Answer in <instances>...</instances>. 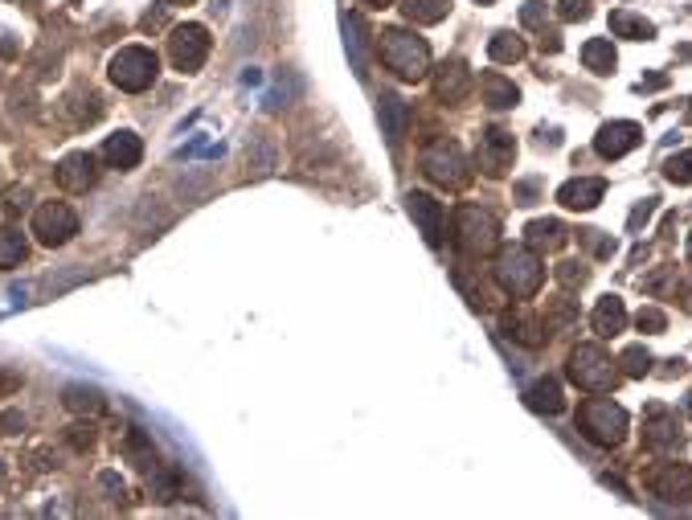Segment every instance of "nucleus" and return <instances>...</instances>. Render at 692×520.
I'll return each instance as SVG.
<instances>
[{
	"label": "nucleus",
	"instance_id": "nucleus-39",
	"mask_svg": "<svg viewBox=\"0 0 692 520\" xmlns=\"http://www.w3.org/2000/svg\"><path fill=\"white\" fill-rule=\"evenodd\" d=\"M577 242H586V246H590L598 258H610V255H615V238H602L598 230H577Z\"/></svg>",
	"mask_w": 692,
	"mask_h": 520
},
{
	"label": "nucleus",
	"instance_id": "nucleus-35",
	"mask_svg": "<svg viewBox=\"0 0 692 520\" xmlns=\"http://www.w3.org/2000/svg\"><path fill=\"white\" fill-rule=\"evenodd\" d=\"M618 365H623L627 377H647V373H651V353H647V348H639V345H631V348H623Z\"/></svg>",
	"mask_w": 692,
	"mask_h": 520
},
{
	"label": "nucleus",
	"instance_id": "nucleus-51",
	"mask_svg": "<svg viewBox=\"0 0 692 520\" xmlns=\"http://www.w3.org/2000/svg\"><path fill=\"white\" fill-rule=\"evenodd\" d=\"M168 5H193V0H168Z\"/></svg>",
	"mask_w": 692,
	"mask_h": 520
},
{
	"label": "nucleus",
	"instance_id": "nucleus-4",
	"mask_svg": "<svg viewBox=\"0 0 692 520\" xmlns=\"http://www.w3.org/2000/svg\"><path fill=\"white\" fill-rule=\"evenodd\" d=\"M496 242H500V217L484 205H459L455 209V246L463 255L479 258V255H492Z\"/></svg>",
	"mask_w": 692,
	"mask_h": 520
},
{
	"label": "nucleus",
	"instance_id": "nucleus-40",
	"mask_svg": "<svg viewBox=\"0 0 692 520\" xmlns=\"http://www.w3.org/2000/svg\"><path fill=\"white\" fill-rule=\"evenodd\" d=\"M635 324H639V332H664L667 328V315L659 312V307H639Z\"/></svg>",
	"mask_w": 692,
	"mask_h": 520
},
{
	"label": "nucleus",
	"instance_id": "nucleus-30",
	"mask_svg": "<svg viewBox=\"0 0 692 520\" xmlns=\"http://www.w3.org/2000/svg\"><path fill=\"white\" fill-rule=\"evenodd\" d=\"M62 402H66V410H75V414H99L103 410V394L91 385H70L66 394H62Z\"/></svg>",
	"mask_w": 692,
	"mask_h": 520
},
{
	"label": "nucleus",
	"instance_id": "nucleus-21",
	"mask_svg": "<svg viewBox=\"0 0 692 520\" xmlns=\"http://www.w3.org/2000/svg\"><path fill=\"white\" fill-rule=\"evenodd\" d=\"M590 324H594V332H598L602 340L618 336V332L627 328V307H623V299H618V295H602L598 307H594V315H590Z\"/></svg>",
	"mask_w": 692,
	"mask_h": 520
},
{
	"label": "nucleus",
	"instance_id": "nucleus-1",
	"mask_svg": "<svg viewBox=\"0 0 692 520\" xmlns=\"http://www.w3.org/2000/svg\"><path fill=\"white\" fill-rule=\"evenodd\" d=\"M496 283H500L504 295L512 299H533L545 283V263L533 246H504L496 255V266H492Z\"/></svg>",
	"mask_w": 692,
	"mask_h": 520
},
{
	"label": "nucleus",
	"instance_id": "nucleus-20",
	"mask_svg": "<svg viewBox=\"0 0 692 520\" xmlns=\"http://www.w3.org/2000/svg\"><path fill=\"white\" fill-rule=\"evenodd\" d=\"M103 156H107V165H111V168H119V173H127V168H135V165H140V156H144V144H140V135H132V132H119V135H111V140L103 144Z\"/></svg>",
	"mask_w": 692,
	"mask_h": 520
},
{
	"label": "nucleus",
	"instance_id": "nucleus-26",
	"mask_svg": "<svg viewBox=\"0 0 692 520\" xmlns=\"http://www.w3.org/2000/svg\"><path fill=\"white\" fill-rule=\"evenodd\" d=\"M582 62H586V70H594V75H610L615 62H618L610 37H590V42L582 45Z\"/></svg>",
	"mask_w": 692,
	"mask_h": 520
},
{
	"label": "nucleus",
	"instance_id": "nucleus-19",
	"mask_svg": "<svg viewBox=\"0 0 692 520\" xmlns=\"http://www.w3.org/2000/svg\"><path fill=\"white\" fill-rule=\"evenodd\" d=\"M377 119H381V132H386L389 144H397L406 135V127H410V103L402 99V95H381L377 99Z\"/></svg>",
	"mask_w": 692,
	"mask_h": 520
},
{
	"label": "nucleus",
	"instance_id": "nucleus-50",
	"mask_svg": "<svg viewBox=\"0 0 692 520\" xmlns=\"http://www.w3.org/2000/svg\"><path fill=\"white\" fill-rule=\"evenodd\" d=\"M684 410H688V414H692V394H688V397H684Z\"/></svg>",
	"mask_w": 692,
	"mask_h": 520
},
{
	"label": "nucleus",
	"instance_id": "nucleus-44",
	"mask_svg": "<svg viewBox=\"0 0 692 520\" xmlns=\"http://www.w3.org/2000/svg\"><path fill=\"white\" fill-rule=\"evenodd\" d=\"M537 193H541V185H537V181H520L516 189H512V197H516V205H533Z\"/></svg>",
	"mask_w": 692,
	"mask_h": 520
},
{
	"label": "nucleus",
	"instance_id": "nucleus-45",
	"mask_svg": "<svg viewBox=\"0 0 692 520\" xmlns=\"http://www.w3.org/2000/svg\"><path fill=\"white\" fill-rule=\"evenodd\" d=\"M664 83H667L664 75H651V78H643V83L635 86V91H659V86H664Z\"/></svg>",
	"mask_w": 692,
	"mask_h": 520
},
{
	"label": "nucleus",
	"instance_id": "nucleus-46",
	"mask_svg": "<svg viewBox=\"0 0 692 520\" xmlns=\"http://www.w3.org/2000/svg\"><path fill=\"white\" fill-rule=\"evenodd\" d=\"M541 50L557 54V50H561V37H557V34H545V37H541Z\"/></svg>",
	"mask_w": 692,
	"mask_h": 520
},
{
	"label": "nucleus",
	"instance_id": "nucleus-37",
	"mask_svg": "<svg viewBox=\"0 0 692 520\" xmlns=\"http://www.w3.org/2000/svg\"><path fill=\"white\" fill-rule=\"evenodd\" d=\"M557 279H561V287H582V283L590 279V271H586L577 258H566V263H557Z\"/></svg>",
	"mask_w": 692,
	"mask_h": 520
},
{
	"label": "nucleus",
	"instance_id": "nucleus-3",
	"mask_svg": "<svg viewBox=\"0 0 692 520\" xmlns=\"http://www.w3.org/2000/svg\"><path fill=\"white\" fill-rule=\"evenodd\" d=\"M566 373L586 394H610L618 385V361H610V353L602 345H577L569 353Z\"/></svg>",
	"mask_w": 692,
	"mask_h": 520
},
{
	"label": "nucleus",
	"instance_id": "nucleus-16",
	"mask_svg": "<svg viewBox=\"0 0 692 520\" xmlns=\"http://www.w3.org/2000/svg\"><path fill=\"white\" fill-rule=\"evenodd\" d=\"M95 176H99V173H95V156H91V152H70V156L54 168V181H58L66 193H86L95 185Z\"/></svg>",
	"mask_w": 692,
	"mask_h": 520
},
{
	"label": "nucleus",
	"instance_id": "nucleus-9",
	"mask_svg": "<svg viewBox=\"0 0 692 520\" xmlns=\"http://www.w3.org/2000/svg\"><path fill=\"white\" fill-rule=\"evenodd\" d=\"M643 446H647V451H680L684 430H680L676 410H667V405H659V402L647 405V414H643Z\"/></svg>",
	"mask_w": 692,
	"mask_h": 520
},
{
	"label": "nucleus",
	"instance_id": "nucleus-14",
	"mask_svg": "<svg viewBox=\"0 0 692 520\" xmlns=\"http://www.w3.org/2000/svg\"><path fill=\"white\" fill-rule=\"evenodd\" d=\"M639 140H643V127L631 124V119H618V124H607L594 135V152H598L602 160H618L631 148H639Z\"/></svg>",
	"mask_w": 692,
	"mask_h": 520
},
{
	"label": "nucleus",
	"instance_id": "nucleus-42",
	"mask_svg": "<svg viewBox=\"0 0 692 520\" xmlns=\"http://www.w3.org/2000/svg\"><path fill=\"white\" fill-rule=\"evenodd\" d=\"M0 205H5V214H17V209H25L29 205V189H21V185H13V189H5L0 193Z\"/></svg>",
	"mask_w": 692,
	"mask_h": 520
},
{
	"label": "nucleus",
	"instance_id": "nucleus-41",
	"mask_svg": "<svg viewBox=\"0 0 692 520\" xmlns=\"http://www.w3.org/2000/svg\"><path fill=\"white\" fill-rule=\"evenodd\" d=\"M557 13H561V21H586L590 17V0H561Z\"/></svg>",
	"mask_w": 692,
	"mask_h": 520
},
{
	"label": "nucleus",
	"instance_id": "nucleus-31",
	"mask_svg": "<svg viewBox=\"0 0 692 520\" xmlns=\"http://www.w3.org/2000/svg\"><path fill=\"white\" fill-rule=\"evenodd\" d=\"M152 495L156 500H176V495H185L181 492V467H156L152 471Z\"/></svg>",
	"mask_w": 692,
	"mask_h": 520
},
{
	"label": "nucleus",
	"instance_id": "nucleus-29",
	"mask_svg": "<svg viewBox=\"0 0 692 520\" xmlns=\"http://www.w3.org/2000/svg\"><path fill=\"white\" fill-rule=\"evenodd\" d=\"M345 45H348V58H353L356 78H365V25H361L356 13L345 17Z\"/></svg>",
	"mask_w": 692,
	"mask_h": 520
},
{
	"label": "nucleus",
	"instance_id": "nucleus-27",
	"mask_svg": "<svg viewBox=\"0 0 692 520\" xmlns=\"http://www.w3.org/2000/svg\"><path fill=\"white\" fill-rule=\"evenodd\" d=\"M446 9H451V0H402L406 21H414V25H438Z\"/></svg>",
	"mask_w": 692,
	"mask_h": 520
},
{
	"label": "nucleus",
	"instance_id": "nucleus-2",
	"mask_svg": "<svg viewBox=\"0 0 692 520\" xmlns=\"http://www.w3.org/2000/svg\"><path fill=\"white\" fill-rule=\"evenodd\" d=\"M377 54L406 83H422L430 75V45L418 34H410V29H386L377 37Z\"/></svg>",
	"mask_w": 692,
	"mask_h": 520
},
{
	"label": "nucleus",
	"instance_id": "nucleus-11",
	"mask_svg": "<svg viewBox=\"0 0 692 520\" xmlns=\"http://www.w3.org/2000/svg\"><path fill=\"white\" fill-rule=\"evenodd\" d=\"M643 484L659 500H692V467L684 463H656L643 471Z\"/></svg>",
	"mask_w": 692,
	"mask_h": 520
},
{
	"label": "nucleus",
	"instance_id": "nucleus-22",
	"mask_svg": "<svg viewBox=\"0 0 692 520\" xmlns=\"http://www.w3.org/2000/svg\"><path fill=\"white\" fill-rule=\"evenodd\" d=\"M525 402H528V410H537V414H561V410H566V394H561V381H557V377H541V381H533V385L525 389Z\"/></svg>",
	"mask_w": 692,
	"mask_h": 520
},
{
	"label": "nucleus",
	"instance_id": "nucleus-43",
	"mask_svg": "<svg viewBox=\"0 0 692 520\" xmlns=\"http://www.w3.org/2000/svg\"><path fill=\"white\" fill-rule=\"evenodd\" d=\"M651 214H656V197H647V201H643V205H635L631 222H627V225H631V234H639L643 225H647V217H651Z\"/></svg>",
	"mask_w": 692,
	"mask_h": 520
},
{
	"label": "nucleus",
	"instance_id": "nucleus-5",
	"mask_svg": "<svg viewBox=\"0 0 692 520\" xmlns=\"http://www.w3.org/2000/svg\"><path fill=\"white\" fill-rule=\"evenodd\" d=\"M577 430L594 446H618L627 438V410L610 397H590L577 405Z\"/></svg>",
	"mask_w": 692,
	"mask_h": 520
},
{
	"label": "nucleus",
	"instance_id": "nucleus-38",
	"mask_svg": "<svg viewBox=\"0 0 692 520\" xmlns=\"http://www.w3.org/2000/svg\"><path fill=\"white\" fill-rule=\"evenodd\" d=\"M545 17H549V5H545V0H525V9H520V25H525V29H541Z\"/></svg>",
	"mask_w": 692,
	"mask_h": 520
},
{
	"label": "nucleus",
	"instance_id": "nucleus-12",
	"mask_svg": "<svg viewBox=\"0 0 692 520\" xmlns=\"http://www.w3.org/2000/svg\"><path fill=\"white\" fill-rule=\"evenodd\" d=\"M512 160H516V140H512L508 132H500V127H492V132H479L476 165L484 168L487 176H504L512 168Z\"/></svg>",
	"mask_w": 692,
	"mask_h": 520
},
{
	"label": "nucleus",
	"instance_id": "nucleus-28",
	"mask_svg": "<svg viewBox=\"0 0 692 520\" xmlns=\"http://www.w3.org/2000/svg\"><path fill=\"white\" fill-rule=\"evenodd\" d=\"M124 455L135 463V467H144V471L156 467V446H152V438L144 435L140 426L127 430V438H124Z\"/></svg>",
	"mask_w": 692,
	"mask_h": 520
},
{
	"label": "nucleus",
	"instance_id": "nucleus-36",
	"mask_svg": "<svg viewBox=\"0 0 692 520\" xmlns=\"http://www.w3.org/2000/svg\"><path fill=\"white\" fill-rule=\"evenodd\" d=\"M664 176L672 185H692V152H676V156L664 165Z\"/></svg>",
	"mask_w": 692,
	"mask_h": 520
},
{
	"label": "nucleus",
	"instance_id": "nucleus-25",
	"mask_svg": "<svg viewBox=\"0 0 692 520\" xmlns=\"http://www.w3.org/2000/svg\"><path fill=\"white\" fill-rule=\"evenodd\" d=\"M610 34L631 37V42H647V37H656V25L643 21V17H635V13H627V9H615L610 13Z\"/></svg>",
	"mask_w": 692,
	"mask_h": 520
},
{
	"label": "nucleus",
	"instance_id": "nucleus-52",
	"mask_svg": "<svg viewBox=\"0 0 692 520\" xmlns=\"http://www.w3.org/2000/svg\"><path fill=\"white\" fill-rule=\"evenodd\" d=\"M476 5H492V0H476Z\"/></svg>",
	"mask_w": 692,
	"mask_h": 520
},
{
	"label": "nucleus",
	"instance_id": "nucleus-10",
	"mask_svg": "<svg viewBox=\"0 0 692 520\" xmlns=\"http://www.w3.org/2000/svg\"><path fill=\"white\" fill-rule=\"evenodd\" d=\"M168 58H173V66L181 70V75L201 70V62L209 58V34L201 25L173 29V37H168Z\"/></svg>",
	"mask_w": 692,
	"mask_h": 520
},
{
	"label": "nucleus",
	"instance_id": "nucleus-33",
	"mask_svg": "<svg viewBox=\"0 0 692 520\" xmlns=\"http://www.w3.org/2000/svg\"><path fill=\"white\" fill-rule=\"evenodd\" d=\"M487 54H492V62H520L525 58V42L516 34H496L487 42Z\"/></svg>",
	"mask_w": 692,
	"mask_h": 520
},
{
	"label": "nucleus",
	"instance_id": "nucleus-8",
	"mask_svg": "<svg viewBox=\"0 0 692 520\" xmlns=\"http://www.w3.org/2000/svg\"><path fill=\"white\" fill-rule=\"evenodd\" d=\"M34 234L42 246H66L78 234V214L66 205V201H45L34 214Z\"/></svg>",
	"mask_w": 692,
	"mask_h": 520
},
{
	"label": "nucleus",
	"instance_id": "nucleus-48",
	"mask_svg": "<svg viewBox=\"0 0 692 520\" xmlns=\"http://www.w3.org/2000/svg\"><path fill=\"white\" fill-rule=\"evenodd\" d=\"M242 83H246V86H258V83H263V75H258V70H246V75H242Z\"/></svg>",
	"mask_w": 692,
	"mask_h": 520
},
{
	"label": "nucleus",
	"instance_id": "nucleus-23",
	"mask_svg": "<svg viewBox=\"0 0 692 520\" xmlns=\"http://www.w3.org/2000/svg\"><path fill=\"white\" fill-rule=\"evenodd\" d=\"M528 246L533 250H561L569 242V230L557 222V217H537V222H528Z\"/></svg>",
	"mask_w": 692,
	"mask_h": 520
},
{
	"label": "nucleus",
	"instance_id": "nucleus-13",
	"mask_svg": "<svg viewBox=\"0 0 692 520\" xmlns=\"http://www.w3.org/2000/svg\"><path fill=\"white\" fill-rule=\"evenodd\" d=\"M406 209H410L414 225L422 230V238H426L430 246H443V234H446L443 201H435L430 193H410V197H406Z\"/></svg>",
	"mask_w": 692,
	"mask_h": 520
},
{
	"label": "nucleus",
	"instance_id": "nucleus-17",
	"mask_svg": "<svg viewBox=\"0 0 692 520\" xmlns=\"http://www.w3.org/2000/svg\"><path fill=\"white\" fill-rule=\"evenodd\" d=\"M602 193H607V181H598V176H577V181H566L557 189V201L566 209H577V214H586V209H594L602 201Z\"/></svg>",
	"mask_w": 692,
	"mask_h": 520
},
{
	"label": "nucleus",
	"instance_id": "nucleus-49",
	"mask_svg": "<svg viewBox=\"0 0 692 520\" xmlns=\"http://www.w3.org/2000/svg\"><path fill=\"white\" fill-rule=\"evenodd\" d=\"M365 5H373V9H386L389 0H365Z\"/></svg>",
	"mask_w": 692,
	"mask_h": 520
},
{
	"label": "nucleus",
	"instance_id": "nucleus-6",
	"mask_svg": "<svg viewBox=\"0 0 692 520\" xmlns=\"http://www.w3.org/2000/svg\"><path fill=\"white\" fill-rule=\"evenodd\" d=\"M107 75H111V83H115L119 91L140 95V91H148V86L156 83L160 62H156V54H152L148 45H127V50H119L115 58H111Z\"/></svg>",
	"mask_w": 692,
	"mask_h": 520
},
{
	"label": "nucleus",
	"instance_id": "nucleus-15",
	"mask_svg": "<svg viewBox=\"0 0 692 520\" xmlns=\"http://www.w3.org/2000/svg\"><path fill=\"white\" fill-rule=\"evenodd\" d=\"M500 328H504V336H512L516 345H525V348H541L545 345V320L537 312H528V307H508V312L500 315Z\"/></svg>",
	"mask_w": 692,
	"mask_h": 520
},
{
	"label": "nucleus",
	"instance_id": "nucleus-24",
	"mask_svg": "<svg viewBox=\"0 0 692 520\" xmlns=\"http://www.w3.org/2000/svg\"><path fill=\"white\" fill-rule=\"evenodd\" d=\"M479 91H484V103L492 111H508V107H516V103H520V91L504 75H484Z\"/></svg>",
	"mask_w": 692,
	"mask_h": 520
},
{
	"label": "nucleus",
	"instance_id": "nucleus-7",
	"mask_svg": "<svg viewBox=\"0 0 692 520\" xmlns=\"http://www.w3.org/2000/svg\"><path fill=\"white\" fill-rule=\"evenodd\" d=\"M422 173L435 185H443V189H463L471 181L467 156H463V148L455 140H430L422 148Z\"/></svg>",
	"mask_w": 692,
	"mask_h": 520
},
{
	"label": "nucleus",
	"instance_id": "nucleus-18",
	"mask_svg": "<svg viewBox=\"0 0 692 520\" xmlns=\"http://www.w3.org/2000/svg\"><path fill=\"white\" fill-rule=\"evenodd\" d=\"M467 91H471V70L463 66L459 58H451V62H443L438 66V75H435V95L443 103H459V99H467Z\"/></svg>",
	"mask_w": 692,
	"mask_h": 520
},
{
	"label": "nucleus",
	"instance_id": "nucleus-34",
	"mask_svg": "<svg viewBox=\"0 0 692 520\" xmlns=\"http://www.w3.org/2000/svg\"><path fill=\"white\" fill-rule=\"evenodd\" d=\"M569 324H577V304L574 299H553L549 307H545V328H569Z\"/></svg>",
	"mask_w": 692,
	"mask_h": 520
},
{
	"label": "nucleus",
	"instance_id": "nucleus-47",
	"mask_svg": "<svg viewBox=\"0 0 692 520\" xmlns=\"http://www.w3.org/2000/svg\"><path fill=\"white\" fill-rule=\"evenodd\" d=\"M5 426H9V435H13L17 426H25V418H21V414H5Z\"/></svg>",
	"mask_w": 692,
	"mask_h": 520
},
{
	"label": "nucleus",
	"instance_id": "nucleus-32",
	"mask_svg": "<svg viewBox=\"0 0 692 520\" xmlns=\"http://www.w3.org/2000/svg\"><path fill=\"white\" fill-rule=\"evenodd\" d=\"M21 258H25V234L0 225V266H17Z\"/></svg>",
	"mask_w": 692,
	"mask_h": 520
}]
</instances>
